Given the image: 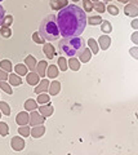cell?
I'll return each mask as SVG.
<instances>
[{"mask_svg":"<svg viewBox=\"0 0 138 155\" xmlns=\"http://www.w3.org/2000/svg\"><path fill=\"white\" fill-rule=\"evenodd\" d=\"M87 14L85 11L78 5H66L58 12L57 16V25L59 28V34L63 38L80 36L87 26Z\"/></svg>","mask_w":138,"mask_h":155,"instance_id":"1","label":"cell"},{"mask_svg":"<svg viewBox=\"0 0 138 155\" xmlns=\"http://www.w3.org/2000/svg\"><path fill=\"white\" fill-rule=\"evenodd\" d=\"M85 48V41L82 38L74 36V38H63L62 40L58 43V49L61 53L69 56V57H75L79 56Z\"/></svg>","mask_w":138,"mask_h":155,"instance_id":"2","label":"cell"},{"mask_svg":"<svg viewBox=\"0 0 138 155\" xmlns=\"http://www.w3.org/2000/svg\"><path fill=\"white\" fill-rule=\"evenodd\" d=\"M39 34L44 40H57L59 36V28L57 25V18L54 14H49L40 23Z\"/></svg>","mask_w":138,"mask_h":155,"instance_id":"3","label":"cell"},{"mask_svg":"<svg viewBox=\"0 0 138 155\" xmlns=\"http://www.w3.org/2000/svg\"><path fill=\"white\" fill-rule=\"evenodd\" d=\"M30 119H28V124H31L32 127L34 125H40V124H44L45 122V116H43L41 114H39L36 110H32L31 114H28Z\"/></svg>","mask_w":138,"mask_h":155,"instance_id":"4","label":"cell"},{"mask_svg":"<svg viewBox=\"0 0 138 155\" xmlns=\"http://www.w3.org/2000/svg\"><path fill=\"white\" fill-rule=\"evenodd\" d=\"M11 143H12V149L16 150V151H21V150H23L25 149V145H26L25 141H23V138H21V137H13Z\"/></svg>","mask_w":138,"mask_h":155,"instance_id":"5","label":"cell"},{"mask_svg":"<svg viewBox=\"0 0 138 155\" xmlns=\"http://www.w3.org/2000/svg\"><path fill=\"white\" fill-rule=\"evenodd\" d=\"M45 133V127L44 125H34V128L30 130V136H32L34 138H39Z\"/></svg>","mask_w":138,"mask_h":155,"instance_id":"6","label":"cell"},{"mask_svg":"<svg viewBox=\"0 0 138 155\" xmlns=\"http://www.w3.org/2000/svg\"><path fill=\"white\" fill-rule=\"evenodd\" d=\"M43 52H44V54L47 56V58L48 60H52L54 56H56V49H54V47L52 45V44H44V47H43Z\"/></svg>","mask_w":138,"mask_h":155,"instance_id":"7","label":"cell"},{"mask_svg":"<svg viewBox=\"0 0 138 155\" xmlns=\"http://www.w3.org/2000/svg\"><path fill=\"white\" fill-rule=\"evenodd\" d=\"M124 12L127 16H130V17H137L138 16V8L136 4H128L124 8Z\"/></svg>","mask_w":138,"mask_h":155,"instance_id":"8","label":"cell"},{"mask_svg":"<svg viewBox=\"0 0 138 155\" xmlns=\"http://www.w3.org/2000/svg\"><path fill=\"white\" fill-rule=\"evenodd\" d=\"M98 43H99V47L102 48L103 51H106L108 47H110V44H111V39H110V36L107 35H102V36H99V39H98Z\"/></svg>","mask_w":138,"mask_h":155,"instance_id":"9","label":"cell"},{"mask_svg":"<svg viewBox=\"0 0 138 155\" xmlns=\"http://www.w3.org/2000/svg\"><path fill=\"white\" fill-rule=\"evenodd\" d=\"M47 67H48V64L45 61H40L39 64L36 65V72L37 75L41 76V78H45V74H47Z\"/></svg>","mask_w":138,"mask_h":155,"instance_id":"10","label":"cell"},{"mask_svg":"<svg viewBox=\"0 0 138 155\" xmlns=\"http://www.w3.org/2000/svg\"><path fill=\"white\" fill-rule=\"evenodd\" d=\"M48 91H49V93L52 96H57L59 93V91H61V83H59V81H57V80L52 81V83H49Z\"/></svg>","mask_w":138,"mask_h":155,"instance_id":"11","label":"cell"},{"mask_svg":"<svg viewBox=\"0 0 138 155\" xmlns=\"http://www.w3.org/2000/svg\"><path fill=\"white\" fill-rule=\"evenodd\" d=\"M28 119H30L28 114L26 113V111H22V113H20L17 115L16 122H17V124H20V125H26V124H28Z\"/></svg>","mask_w":138,"mask_h":155,"instance_id":"12","label":"cell"},{"mask_svg":"<svg viewBox=\"0 0 138 155\" xmlns=\"http://www.w3.org/2000/svg\"><path fill=\"white\" fill-rule=\"evenodd\" d=\"M48 88H49V81L44 79L37 83V87L35 88V93H44V92L48 91Z\"/></svg>","mask_w":138,"mask_h":155,"instance_id":"13","label":"cell"},{"mask_svg":"<svg viewBox=\"0 0 138 155\" xmlns=\"http://www.w3.org/2000/svg\"><path fill=\"white\" fill-rule=\"evenodd\" d=\"M26 80L30 85H37V83H39V75H37L35 71H31L27 74Z\"/></svg>","mask_w":138,"mask_h":155,"instance_id":"14","label":"cell"},{"mask_svg":"<svg viewBox=\"0 0 138 155\" xmlns=\"http://www.w3.org/2000/svg\"><path fill=\"white\" fill-rule=\"evenodd\" d=\"M39 113L45 116V118H48V116H50L52 114H53V106L52 105H43L39 107Z\"/></svg>","mask_w":138,"mask_h":155,"instance_id":"15","label":"cell"},{"mask_svg":"<svg viewBox=\"0 0 138 155\" xmlns=\"http://www.w3.org/2000/svg\"><path fill=\"white\" fill-rule=\"evenodd\" d=\"M90 57H92V52H90V49H83V52L79 54V61L80 62H84V64H87V62L90 61Z\"/></svg>","mask_w":138,"mask_h":155,"instance_id":"16","label":"cell"},{"mask_svg":"<svg viewBox=\"0 0 138 155\" xmlns=\"http://www.w3.org/2000/svg\"><path fill=\"white\" fill-rule=\"evenodd\" d=\"M25 64L27 66V69H30L31 71H35L36 69V60L34 56H27L25 58Z\"/></svg>","mask_w":138,"mask_h":155,"instance_id":"17","label":"cell"},{"mask_svg":"<svg viewBox=\"0 0 138 155\" xmlns=\"http://www.w3.org/2000/svg\"><path fill=\"white\" fill-rule=\"evenodd\" d=\"M67 66L70 67L71 70L78 71V70L80 69V61L78 60V58H75V57H71L70 60L67 61Z\"/></svg>","mask_w":138,"mask_h":155,"instance_id":"18","label":"cell"},{"mask_svg":"<svg viewBox=\"0 0 138 155\" xmlns=\"http://www.w3.org/2000/svg\"><path fill=\"white\" fill-rule=\"evenodd\" d=\"M8 80H9V83H11V85H13V87H18V85L22 84L21 78H20V75H17V74L9 75L8 76Z\"/></svg>","mask_w":138,"mask_h":155,"instance_id":"19","label":"cell"},{"mask_svg":"<svg viewBox=\"0 0 138 155\" xmlns=\"http://www.w3.org/2000/svg\"><path fill=\"white\" fill-rule=\"evenodd\" d=\"M67 5V0H57V2H52L50 7L54 9V11H61L62 8H65Z\"/></svg>","mask_w":138,"mask_h":155,"instance_id":"20","label":"cell"},{"mask_svg":"<svg viewBox=\"0 0 138 155\" xmlns=\"http://www.w3.org/2000/svg\"><path fill=\"white\" fill-rule=\"evenodd\" d=\"M58 69H57L56 65H52V66H48L47 67V75H48L49 78H52V79H56L57 76H58Z\"/></svg>","mask_w":138,"mask_h":155,"instance_id":"21","label":"cell"},{"mask_svg":"<svg viewBox=\"0 0 138 155\" xmlns=\"http://www.w3.org/2000/svg\"><path fill=\"white\" fill-rule=\"evenodd\" d=\"M88 45H89V49H90V52H92V53H94V54H97V53L99 52V47H98L97 41L94 40L93 38L88 39Z\"/></svg>","mask_w":138,"mask_h":155,"instance_id":"22","label":"cell"},{"mask_svg":"<svg viewBox=\"0 0 138 155\" xmlns=\"http://www.w3.org/2000/svg\"><path fill=\"white\" fill-rule=\"evenodd\" d=\"M14 71L17 72V75L23 76V75L27 74V66L26 65H22V64H18V65L14 66Z\"/></svg>","mask_w":138,"mask_h":155,"instance_id":"23","label":"cell"},{"mask_svg":"<svg viewBox=\"0 0 138 155\" xmlns=\"http://www.w3.org/2000/svg\"><path fill=\"white\" fill-rule=\"evenodd\" d=\"M102 21H103V19L99 16H93V17H89L87 19V23H89L90 26H96V25H101Z\"/></svg>","mask_w":138,"mask_h":155,"instance_id":"24","label":"cell"},{"mask_svg":"<svg viewBox=\"0 0 138 155\" xmlns=\"http://www.w3.org/2000/svg\"><path fill=\"white\" fill-rule=\"evenodd\" d=\"M0 69H3L4 71H7V72H11L12 71V62L9 61V60H3L2 62H0Z\"/></svg>","mask_w":138,"mask_h":155,"instance_id":"25","label":"cell"},{"mask_svg":"<svg viewBox=\"0 0 138 155\" xmlns=\"http://www.w3.org/2000/svg\"><path fill=\"white\" fill-rule=\"evenodd\" d=\"M37 107V104L35 102V100H27L25 102V110L26 111H32V110H36Z\"/></svg>","mask_w":138,"mask_h":155,"instance_id":"26","label":"cell"},{"mask_svg":"<svg viewBox=\"0 0 138 155\" xmlns=\"http://www.w3.org/2000/svg\"><path fill=\"white\" fill-rule=\"evenodd\" d=\"M101 31H103L104 34H110L112 31V26L108 21H102L101 22Z\"/></svg>","mask_w":138,"mask_h":155,"instance_id":"27","label":"cell"},{"mask_svg":"<svg viewBox=\"0 0 138 155\" xmlns=\"http://www.w3.org/2000/svg\"><path fill=\"white\" fill-rule=\"evenodd\" d=\"M0 110H2V113L4 115H7V116L11 115V107H9V105L7 102H4V101L0 102Z\"/></svg>","mask_w":138,"mask_h":155,"instance_id":"28","label":"cell"},{"mask_svg":"<svg viewBox=\"0 0 138 155\" xmlns=\"http://www.w3.org/2000/svg\"><path fill=\"white\" fill-rule=\"evenodd\" d=\"M30 127L28 125H21L20 129H18V133H20L21 136H23V137H27V136H30Z\"/></svg>","mask_w":138,"mask_h":155,"instance_id":"29","label":"cell"},{"mask_svg":"<svg viewBox=\"0 0 138 155\" xmlns=\"http://www.w3.org/2000/svg\"><path fill=\"white\" fill-rule=\"evenodd\" d=\"M36 102H37V104H48V102H49V96L45 94V93H39Z\"/></svg>","mask_w":138,"mask_h":155,"instance_id":"30","label":"cell"},{"mask_svg":"<svg viewBox=\"0 0 138 155\" xmlns=\"http://www.w3.org/2000/svg\"><path fill=\"white\" fill-rule=\"evenodd\" d=\"M0 88H2L5 93H8V94H12L13 93V91H12V88H11V85H9L8 83H5V80H3V81H0Z\"/></svg>","mask_w":138,"mask_h":155,"instance_id":"31","label":"cell"},{"mask_svg":"<svg viewBox=\"0 0 138 155\" xmlns=\"http://www.w3.org/2000/svg\"><path fill=\"white\" fill-rule=\"evenodd\" d=\"M8 133H9V127H8V124L0 122V134H2L3 137H5Z\"/></svg>","mask_w":138,"mask_h":155,"instance_id":"32","label":"cell"},{"mask_svg":"<svg viewBox=\"0 0 138 155\" xmlns=\"http://www.w3.org/2000/svg\"><path fill=\"white\" fill-rule=\"evenodd\" d=\"M93 9H96V11H97L98 13H103V12H106V7H104V3H102V2H97L96 4H94Z\"/></svg>","mask_w":138,"mask_h":155,"instance_id":"33","label":"cell"},{"mask_svg":"<svg viewBox=\"0 0 138 155\" xmlns=\"http://www.w3.org/2000/svg\"><path fill=\"white\" fill-rule=\"evenodd\" d=\"M58 66H59V69L62 70V71H66L67 70V61H66V58L65 57H59L58 58Z\"/></svg>","mask_w":138,"mask_h":155,"instance_id":"34","label":"cell"},{"mask_svg":"<svg viewBox=\"0 0 138 155\" xmlns=\"http://www.w3.org/2000/svg\"><path fill=\"white\" fill-rule=\"evenodd\" d=\"M13 23V17L12 16H4L3 18V22H2V26L4 27H9Z\"/></svg>","mask_w":138,"mask_h":155,"instance_id":"35","label":"cell"},{"mask_svg":"<svg viewBox=\"0 0 138 155\" xmlns=\"http://www.w3.org/2000/svg\"><path fill=\"white\" fill-rule=\"evenodd\" d=\"M0 34H2L3 38H11L12 36V31L9 27H4L2 26V28H0Z\"/></svg>","mask_w":138,"mask_h":155,"instance_id":"36","label":"cell"},{"mask_svg":"<svg viewBox=\"0 0 138 155\" xmlns=\"http://www.w3.org/2000/svg\"><path fill=\"white\" fill-rule=\"evenodd\" d=\"M83 7H84V9H85L87 12H92L94 4L90 2V0H83Z\"/></svg>","mask_w":138,"mask_h":155,"instance_id":"37","label":"cell"},{"mask_svg":"<svg viewBox=\"0 0 138 155\" xmlns=\"http://www.w3.org/2000/svg\"><path fill=\"white\" fill-rule=\"evenodd\" d=\"M32 40H34L35 43H37V44H44V43H45V40L40 36L39 32H35L34 35H32Z\"/></svg>","mask_w":138,"mask_h":155,"instance_id":"38","label":"cell"},{"mask_svg":"<svg viewBox=\"0 0 138 155\" xmlns=\"http://www.w3.org/2000/svg\"><path fill=\"white\" fill-rule=\"evenodd\" d=\"M107 12L110 13L111 16H117V14H119V9L115 5H108L107 7Z\"/></svg>","mask_w":138,"mask_h":155,"instance_id":"39","label":"cell"},{"mask_svg":"<svg viewBox=\"0 0 138 155\" xmlns=\"http://www.w3.org/2000/svg\"><path fill=\"white\" fill-rule=\"evenodd\" d=\"M7 79H8V74H7V71H4L3 69H0V81L7 80Z\"/></svg>","mask_w":138,"mask_h":155,"instance_id":"40","label":"cell"},{"mask_svg":"<svg viewBox=\"0 0 138 155\" xmlns=\"http://www.w3.org/2000/svg\"><path fill=\"white\" fill-rule=\"evenodd\" d=\"M3 18H4V8H3L2 5H0V26H2Z\"/></svg>","mask_w":138,"mask_h":155,"instance_id":"41","label":"cell"},{"mask_svg":"<svg viewBox=\"0 0 138 155\" xmlns=\"http://www.w3.org/2000/svg\"><path fill=\"white\" fill-rule=\"evenodd\" d=\"M132 27L134 28V30H137L138 28V19H134V21L132 22Z\"/></svg>","mask_w":138,"mask_h":155,"instance_id":"42","label":"cell"},{"mask_svg":"<svg viewBox=\"0 0 138 155\" xmlns=\"http://www.w3.org/2000/svg\"><path fill=\"white\" fill-rule=\"evenodd\" d=\"M120 3H127V2H130V0H119Z\"/></svg>","mask_w":138,"mask_h":155,"instance_id":"43","label":"cell"},{"mask_svg":"<svg viewBox=\"0 0 138 155\" xmlns=\"http://www.w3.org/2000/svg\"><path fill=\"white\" fill-rule=\"evenodd\" d=\"M90 2H92V3H93V2H94V3H97V2H98V0H90Z\"/></svg>","mask_w":138,"mask_h":155,"instance_id":"44","label":"cell"},{"mask_svg":"<svg viewBox=\"0 0 138 155\" xmlns=\"http://www.w3.org/2000/svg\"><path fill=\"white\" fill-rule=\"evenodd\" d=\"M104 2H111V0H104Z\"/></svg>","mask_w":138,"mask_h":155,"instance_id":"45","label":"cell"},{"mask_svg":"<svg viewBox=\"0 0 138 155\" xmlns=\"http://www.w3.org/2000/svg\"><path fill=\"white\" fill-rule=\"evenodd\" d=\"M74 2H75V3H76V2H79V0H74Z\"/></svg>","mask_w":138,"mask_h":155,"instance_id":"46","label":"cell"},{"mask_svg":"<svg viewBox=\"0 0 138 155\" xmlns=\"http://www.w3.org/2000/svg\"><path fill=\"white\" fill-rule=\"evenodd\" d=\"M0 118H2V113H0Z\"/></svg>","mask_w":138,"mask_h":155,"instance_id":"47","label":"cell"},{"mask_svg":"<svg viewBox=\"0 0 138 155\" xmlns=\"http://www.w3.org/2000/svg\"><path fill=\"white\" fill-rule=\"evenodd\" d=\"M0 2H2V0H0Z\"/></svg>","mask_w":138,"mask_h":155,"instance_id":"48","label":"cell"}]
</instances>
